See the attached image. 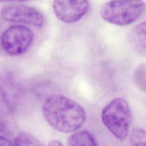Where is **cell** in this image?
<instances>
[{"label": "cell", "mask_w": 146, "mask_h": 146, "mask_svg": "<svg viewBox=\"0 0 146 146\" xmlns=\"http://www.w3.org/2000/svg\"><path fill=\"white\" fill-rule=\"evenodd\" d=\"M43 115L48 124L63 132H75L84 123L86 113L75 101L62 95L48 97L43 106Z\"/></svg>", "instance_id": "6da1fadb"}, {"label": "cell", "mask_w": 146, "mask_h": 146, "mask_svg": "<svg viewBox=\"0 0 146 146\" xmlns=\"http://www.w3.org/2000/svg\"><path fill=\"white\" fill-rule=\"evenodd\" d=\"M101 116L104 125L117 139L123 140L128 136L132 112L125 99H112L103 108Z\"/></svg>", "instance_id": "7a4b0ae2"}, {"label": "cell", "mask_w": 146, "mask_h": 146, "mask_svg": "<svg viewBox=\"0 0 146 146\" xmlns=\"http://www.w3.org/2000/svg\"><path fill=\"white\" fill-rule=\"evenodd\" d=\"M145 9L143 0H111L102 6L100 14L104 21L110 23L126 26L138 19Z\"/></svg>", "instance_id": "3957f363"}, {"label": "cell", "mask_w": 146, "mask_h": 146, "mask_svg": "<svg viewBox=\"0 0 146 146\" xmlns=\"http://www.w3.org/2000/svg\"><path fill=\"white\" fill-rule=\"evenodd\" d=\"M33 40L34 34L31 29L23 26H12L3 33L1 46L9 55H20L30 48Z\"/></svg>", "instance_id": "277c9868"}, {"label": "cell", "mask_w": 146, "mask_h": 146, "mask_svg": "<svg viewBox=\"0 0 146 146\" xmlns=\"http://www.w3.org/2000/svg\"><path fill=\"white\" fill-rule=\"evenodd\" d=\"M88 0H53L52 8L56 18L64 23H74L87 13Z\"/></svg>", "instance_id": "5b68a950"}, {"label": "cell", "mask_w": 146, "mask_h": 146, "mask_svg": "<svg viewBox=\"0 0 146 146\" xmlns=\"http://www.w3.org/2000/svg\"><path fill=\"white\" fill-rule=\"evenodd\" d=\"M1 14L6 21L29 24L35 27L42 26L44 22V17L39 11L23 5L5 6Z\"/></svg>", "instance_id": "8992f818"}, {"label": "cell", "mask_w": 146, "mask_h": 146, "mask_svg": "<svg viewBox=\"0 0 146 146\" xmlns=\"http://www.w3.org/2000/svg\"><path fill=\"white\" fill-rule=\"evenodd\" d=\"M129 41L134 51L146 58V21L137 25L132 29Z\"/></svg>", "instance_id": "52a82bcc"}, {"label": "cell", "mask_w": 146, "mask_h": 146, "mask_svg": "<svg viewBox=\"0 0 146 146\" xmlns=\"http://www.w3.org/2000/svg\"><path fill=\"white\" fill-rule=\"evenodd\" d=\"M68 146H98L92 135L86 130L78 131L70 137Z\"/></svg>", "instance_id": "ba28073f"}, {"label": "cell", "mask_w": 146, "mask_h": 146, "mask_svg": "<svg viewBox=\"0 0 146 146\" xmlns=\"http://www.w3.org/2000/svg\"><path fill=\"white\" fill-rule=\"evenodd\" d=\"M129 146H146V129L140 127L133 128L130 133Z\"/></svg>", "instance_id": "9c48e42d"}, {"label": "cell", "mask_w": 146, "mask_h": 146, "mask_svg": "<svg viewBox=\"0 0 146 146\" xmlns=\"http://www.w3.org/2000/svg\"><path fill=\"white\" fill-rule=\"evenodd\" d=\"M15 146H43L35 136L28 132H22L18 135L15 140Z\"/></svg>", "instance_id": "30bf717a"}, {"label": "cell", "mask_w": 146, "mask_h": 146, "mask_svg": "<svg viewBox=\"0 0 146 146\" xmlns=\"http://www.w3.org/2000/svg\"><path fill=\"white\" fill-rule=\"evenodd\" d=\"M134 80L139 89L146 92V64L141 63L134 72Z\"/></svg>", "instance_id": "8fae6325"}, {"label": "cell", "mask_w": 146, "mask_h": 146, "mask_svg": "<svg viewBox=\"0 0 146 146\" xmlns=\"http://www.w3.org/2000/svg\"><path fill=\"white\" fill-rule=\"evenodd\" d=\"M0 146H15V144L10 141L9 139L3 136L0 137Z\"/></svg>", "instance_id": "7c38bea8"}, {"label": "cell", "mask_w": 146, "mask_h": 146, "mask_svg": "<svg viewBox=\"0 0 146 146\" xmlns=\"http://www.w3.org/2000/svg\"><path fill=\"white\" fill-rule=\"evenodd\" d=\"M48 146H63V145L60 141L56 140H53L49 143Z\"/></svg>", "instance_id": "4fadbf2b"}, {"label": "cell", "mask_w": 146, "mask_h": 146, "mask_svg": "<svg viewBox=\"0 0 146 146\" xmlns=\"http://www.w3.org/2000/svg\"><path fill=\"white\" fill-rule=\"evenodd\" d=\"M27 1L30 0H1V1Z\"/></svg>", "instance_id": "5bb4252c"}]
</instances>
